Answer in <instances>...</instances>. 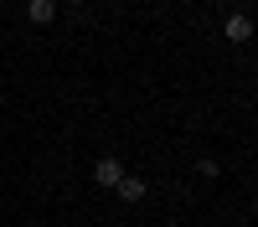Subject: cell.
Listing matches in <instances>:
<instances>
[{"instance_id":"1","label":"cell","mask_w":258,"mask_h":227,"mask_svg":"<svg viewBox=\"0 0 258 227\" xmlns=\"http://www.w3.org/2000/svg\"><path fill=\"white\" fill-rule=\"evenodd\" d=\"M119 181H124V165H119L114 155H98V160H93V186H103V191H114Z\"/></svg>"},{"instance_id":"2","label":"cell","mask_w":258,"mask_h":227,"mask_svg":"<svg viewBox=\"0 0 258 227\" xmlns=\"http://www.w3.org/2000/svg\"><path fill=\"white\" fill-rule=\"evenodd\" d=\"M222 36H227V41H238V47H248V41H253V16H243V11H238V16H227V21H222Z\"/></svg>"},{"instance_id":"3","label":"cell","mask_w":258,"mask_h":227,"mask_svg":"<svg viewBox=\"0 0 258 227\" xmlns=\"http://www.w3.org/2000/svg\"><path fill=\"white\" fill-rule=\"evenodd\" d=\"M114 191H119V201H129V206H135V201H145V191H150V186H145V176H129V171H124V181L114 186Z\"/></svg>"},{"instance_id":"4","label":"cell","mask_w":258,"mask_h":227,"mask_svg":"<svg viewBox=\"0 0 258 227\" xmlns=\"http://www.w3.org/2000/svg\"><path fill=\"white\" fill-rule=\"evenodd\" d=\"M26 16H31V26H52L57 21V0H26Z\"/></svg>"},{"instance_id":"5","label":"cell","mask_w":258,"mask_h":227,"mask_svg":"<svg viewBox=\"0 0 258 227\" xmlns=\"http://www.w3.org/2000/svg\"><path fill=\"white\" fill-rule=\"evenodd\" d=\"M197 176H207V181H217V160H212V155H202V160H197Z\"/></svg>"},{"instance_id":"6","label":"cell","mask_w":258,"mask_h":227,"mask_svg":"<svg viewBox=\"0 0 258 227\" xmlns=\"http://www.w3.org/2000/svg\"><path fill=\"white\" fill-rule=\"evenodd\" d=\"M62 6H88V0H62Z\"/></svg>"},{"instance_id":"7","label":"cell","mask_w":258,"mask_h":227,"mask_svg":"<svg viewBox=\"0 0 258 227\" xmlns=\"http://www.w3.org/2000/svg\"><path fill=\"white\" fill-rule=\"evenodd\" d=\"M253 26H258V11H253Z\"/></svg>"}]
</instances>
